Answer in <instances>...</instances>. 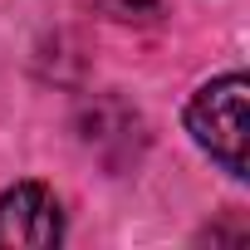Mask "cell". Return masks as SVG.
<instances>
[{
    "label": "cell",
    "instance_id": "obj_1",
    "mask_svg": "<svg viewBox=\"0 0 250 250\" xmlns=\"http://www.w3.org/2000/svg\"><path fill=\"white\" fill-rule=\"evenodd\" d=\"M245 103H250V83L245 74H226V79H211L191 93L187 103V133L196 138L201 152H211V162H221V172L230 177H245V143H250V118H245Z\"/></svg>",
    "mask_w": 250,
    "mask_h": 250
},
{
    "label": "cell",
    "instance_id": "obj_2",
    "mask_svg": "<svg viewBox=\"0 0 250 250\" xmlns=\"http://www.w3.org/2000/svg\"><path fill=\"white\" fill-rule=\"evenodd\" d=\"M64 216L44 182H20L0 196V245H59Z\"/></svg>",
    "mask_w": 250,
    "mask_h": 250
},
{
    "label": "cell",
    "instance_id": "obj_3",
    "mask_svg": "<svg viewBox=\"0 0 250 250\" xmlns=\"http://www.w3.org/2000/svg\"><path fill=\"white\" fill-rule=\"evenodd\" d=\"M93 10L118 20V25H143V20H152L162 10V0H93Z\"/></svg>",
    "mask_w": 250,
    "mask_h": 250
}]
</instances>
